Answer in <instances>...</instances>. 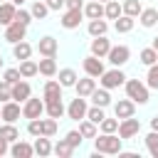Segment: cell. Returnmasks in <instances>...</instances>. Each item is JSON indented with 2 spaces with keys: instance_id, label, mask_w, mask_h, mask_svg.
Segmentation results:
<instances>
[{
  "instance_id": "obj_25",
  "label": "cell",
  "mask_w": 158,
  "mask_h": 158,
  "mask_svg": "<svg viewBox=\"0 0 158 158\" xmlns=\"http://www.w3.org/2000/svg\"><path fill=\"white\" fill-rule=\"evenodd\" d=\"M133 27H136V17H131V15H121V17L114 20V30L118 35H128Z\"/></svg>"
},
{
  "instance_id": "obj_49",
  "label": "cell",
  "mask_w": 158,
  "mask_h": 158,
  "mask_svg": "<svg viewBox=\"0 0 158 158\" xmlns=\"http://www.w3.org/2000/svg\"><path fill=\"white\" fill-rule=\"evenodd\" d=\"M7 153H10V143L0 136V158H2V156H7Z\"/></svg>"
},
{
  "instance_id": "obj_13",
  "label": "cell",
  "mask_w": 158,
  "mask_h": 158,
  "mask_svg": "<svg viewBox=\"0 0 158 158\" xmlns=\"http://www.w3.org/2000/svg\"><path fill=\"white\" fill-rule=\"evenodd\" d=\"M62 91H64V86L59 84V79H47L44 81V86H42V99H44V104L47 101H54V99H64L62 96Z\"/></svg>"
},
{
  "instance_id": "obj_37",
  "label": "cell",
  "mask_w": 158,
  "mask_h": 158,
  "mask_svg": "<svg viewBox=\"0 0 158 158\" xmlns=\"http://www.w3.org/2000/svg\"><path fill=\"white\" fill-rule=\"evenodd\" d=\"M30 12H32V17H35V20H44L52 10L47 7V2H44V0H35V2H32V7H30Z\"/></svg>"
},
{
  "instance_id": "obj_35",
  "label": "cell",
  "mask_w": 158,
  "mask_h": 158,
  "mask_svg": "<svg viewBox=\"0 0 158 158\" xmlns=\"http://www.w3.org/2000/svg\"><path fill=\"white\" fill-rule=\"evenodd\" d=\"M138 59H141L143 67H151V64L158 62V49H156V47H143V49L138 52Z\"/></svg>"
},
{
  "instance_id": "obj_16",
  "label": "cell",
  "mask_w": 158,
  "mask_h": 158,
  "mask_svg": "<svg viewBox=\"0 0 158 158\" xmlns=\"http://www.w3.org/2000/svg\"><path fill=\"white\" fill-rule=\"evenodd\" d=\"M94 89H96V79H94V77H89V74H84V77H81V79H77V84H74L77 96H84V99H89Z\"/></svg>"
},
{
  "instance_id": "obj_14",
  "label": "cell",
  "mask_w": 158,
  "mask_h": 158,
  "mask_svg": "<svg viewBox=\"0 0 158 158\" xmlns=\"http://www.w3.org/2000/svg\"><path fill=\"white\" fill-rule=\"evenodd\" d=\"M109 49H111V40H109L106 35H101V37H91V42H89V52H91V54L106 59Z\"/></svg>"
},
{
  "instance_id": "obj_27",
  "label": "cell",
  "mask_w": 158,
  "mask_h": 158,
  "mask_svg": "<svg viewBox=\"0 0 158 158\" xmlns=\"http://www.w3.org/2000/svg\"><path fill=\"white\" fill-rule=\"evenodd\" d=\"M32 52H35V47H32L30 42H25V40L12 44V57H15L17 62H22V59H30V57H32Z\"/></svg>"
},
{
  "instance_id": "obj_41",
  "label": "cell",
  "mask_w": 158,
  "mask_h": 158,
  "mask_svg": "<svg viewBox=\"0 0 158 158\" xmlns=\"http://www.w3.org/2000/svg\"><path fill=\"white\" fill-rule=\"evenodd\" d=\"M57 118H52V116H47V118H42V136H57Z\"/></svg>"
},
{
  "instance_id": "obj_51",
  "label": "cell",
  "mask_w": 158,
  "mask_h": 158,
  "mask_svg": "<svg viewBox=\"0 0 158 158\" xmlns=\"http://www.w3.org/2000/svg\"><path fill=\"white\" fill-rule=\"evenodd\" d=\"M151 131H158V114L151 118Z\"/></svg>"
},
{
  "instance_id": "obj_18",
  "label": "cell",
  "mask_w": 158,
  "mask_h": 158,
  "mask_svg": "<svg viewBox=\"0 0 158 158\" xmlns=\"http://www.w3.org/2000/svg\"><path fill=\"white\" fill-rule=\"evenodd\" d=\"M15 15H17V5L12 0L0 2V27H7L10 22H15Z\"/></svg>"
},
{
  "instance_id": "obj_15",
  "label": "cell",
  "mask_w": 158,
  "mask_h": 158,
  "mask_svg": "<svg viewBox=\"0 0 158 158\" xmlns=\"http://www.w3.org/2000/svg\"><path fill=\"white\" fill-rule=\"evenodd\" d=\"M136 114V101H131L128 96L126 99H118L116 104H114V116L121 121V118H128V116H133Z\"/></svg>"
},
{
  "instance_id": "obj_56",
  "label": "cell",
  "mask_w": 158,
  "mask_h": 158,
  "mask_svg": "<svg viewBox=\"0 0 158 158\" xmlns=\"http://www.w3.org/2000/svg\"><path fill=\"white\" fill-rule=\"evenodd\" d=\"M0 121H2V114H0Z\"/></svg>"
},
{
  "instance_id": "obj_31",
  "label": "cell",
  "mask_w": 158,
  "mask_h": 158,
  "mask_svg": "<svg viewBox=\"0 0 158 158\" xmlns=\"http://www.w3.org/2000/svg\"><path fill=\"white\" fill-rule=\"evenodd\" d=\"M121 15H123V5H121L118 0L104 2V17H106V20H116V17H121Z\"/></svg>"
},
{
  "instance_id": "obj_33",
  "label": "cell",
  "mask_w": 158,
  "mask_h": 158,
  "mask_svg": "<svg viewBox=\"0 0 158 158\" xmlns=\"http://www.w3.org/2000/svg\"><path fill=\"white\" fill-rule=\"evenodd\" d=\"M0 136H2L7 143H15V141L20 138V128H17L15 123H5V121H2V123H0Z\"/></svg>"
},
{
  "instance_id": "obj_39",
  "label": "cell",
  "mask_w": 158,
  "mask_h": 158,
  "mask_svg": "<svg viewBox=\"0 0 158 158\" xmlns=\"http://www.w3.org/2000/svg\"><path fill=\"white\" fill-rule=\"evenodd\" d=\"M146 148H148V153L153 156V158H158V131H151V133H146Z\"/></svg>"
},
{
  "instance_id": "obj_45",
  "label": "cell",
  "mask_w": 158,
  "mask_h": 158,
  "mask_svg": "<svg viewBox=\"0 0 158 158\" xmlns=\"http://www.w3.org/2000/svg\"><path fill=\"white\" fill-rule=\"evenodd\" d=\"M10 99H12V84L5 81V79H0V104H5Z\"/></svg>"
},
{
  "instance_id": "obj_44",
  "label": "cell",
  "mask_w": 158,
  "mask_h": 158,
  "mask_svg": "<svg viewBox=\"0 0 158 158\" xmlns=\"http://www.w3.org/2000/svg\"><path fill=\"white\" fill-rule=\"evenodd\" d=\"M15 20H17V22H22L25 27H30V25L35 22L32 12H30V10H25V7H17V15H15Z\"/></svg>"
},
{
  "instance_id": "obj_21",
  "label": "cell",
  "mask_w": 158,
  "mask_h": 158,
  "mask_svg": "<svg viewBox=\"0 0 158 158\" xmlns=\"http://www.w3.org/2000/svg\"><path fill=\"white\" fill-rule=\"evenodd\" d=\"M44 114L59 121L62 116H67V106H64L62 99H54V101H47V104H44Z\"/></svg>"
},
{
  "instance_id": "obj_19",
  "label": "cell",
  "mask_w": 158,
  "mask_h": 158,
  "mask_svg": "<svg viewBox=\"0 0 158 158\" xmlns=\"http://www.w3.org/2000/svg\"><path fill=\"white\" fill-rule=\"evenodd\" d=\"M30 96H32V86H30V81H27V79H20L17 84H12V99H15V101L25 104Z\"/></svg>"
},
{
  "instance_id": "obj_57",
  "label": "cell",
  "mask_w": 158,
  "mask_h": 158,
  "mask_svg": "<svg viewBox=\"0 0 158 158\" xmlns=\"http://www.w3.org/2000/svg\"><path fill=\"white\" fill-rule=\"evenodd\" d=\"M0 2H5V0H0Z\"/></svg>"
},
{
  "instance_id": "obj_52",
  "label": "cell",
  "mask_w": 158,
  "mask_h": 158,
  "mask_svg": "<svg viewBox=\"0 0 158 158\" xmlns=\"http://www.w3.org/2000/svg\"><path fill=\"white\" fill-rule=\"evenodd\" d=\"M151 47H156V49H158V35L153 37V42H151Z\"/></svg>"
},
{
  "instance_id": "obj_50",
  "label": "cell",
  "mask_w": 158,
  "mask_h": 158,
  "mask_svg": "<svg viewBox=\"0 0 158 158\" xmlns=\"http://www.w3.org/2000/svg\"><path fill=\"white\" fill-rule=\"evenodd\" d=\"M64 7H84V0H64Z\"/></svg>"
},
{
  "instance_id": "obj_8",
  "label": "cell",
  "mask_w": 158,
  "mask_h": 158,
  "mask_svg": "<svg viewBox=\"0 0 158 158\" xmlns=\"http://www.w3.org/2000/svg\"><path fill=\"white\" fill-rule=\"evenodd\" d=\"M106 59H109V64H111V67H123V64L131 59V49H128L126 44H111V49H109Z\"/></svg>"
},
{
  "instance_id": "obj_38",
  "label": "cell",
  "mask_w": 158,
  "mask_h": 158,
  "mask_svg": "<svg viewBox=\"0 0 158 158\" xmlns=\"http://www.w3.org/2000/svg\"><path fill=\"white\" fill-rule=\"evenodd\" d=\"M86 118H89V121H94V123L99 126V123L106 118V109H104V106H94V104H91V106H89V111H86Z\"/></svg>"
},
{
  "instance_id": "obj_5",
  "label": "cell",
  "mask_w": 158,
  "mask_h": 158,
  "mask_svg": "<svg viewBox=\"0 0 158 158\" xmlns=\"http://www.w3.org/2000/svg\"><path fill=\"white\" fill-rule=\"evenodd\" d=\"M81 69H84V74H89V77H94V79H99V77L106 72L104 59H101V57H96V54H91V52L81 59Z\"/></svg>"
},
{
  "instance_id": "obj_47",
  "label": "cell",
  "mask_w": 158,
  "mask_h": 158,
  "mask_svg": "<svg viewBox=\"0 0 158 158\" xmlns=\"http://www.w3.org/2000/svg\"><path fill=\"white\" fill-rule=\"evenodd\" d=\"M64 138H67V141H69L74 148H79V146L84 143V136L79 133V128H72V131H67V136H64Z\"/></svg>"
},
{
  "instance_id": "obj_32",
  "label": "cell",
  "mask_w": 158,
  "mask_h": 158,
  "mask_svg": "<svg viewBox=\"0 0 158 158\" xmlns=\"http://www.w3.org/2000/svg\"><path fill=\"white\" fill-rule=\"evenodd\" d=\"M52 153H54L57 158H69V156L74 153V146H72L67 138H59V141L52 146Z\"/></svg>"
},
{
  "instance_id": "obj_26",
  "label": "cell",
  "mask_w": 158,
  "mask_h": 158,
  "mask_svg": "<svg viewBox=\"0 0 158 158\" xmlns=\"http://www.w3.org/2000/svg\"><path fill=\"white\" fill-rule=\"evenodd\" d=\"M86 32H89L91 37H101V35H106V32H109V22H106V17L89 20V25H86Z\"/></svg>"
},
{
  "instance_id": "obj_29",
  "label": "cell",
  "mask_w": 158,
  "mask_h": 158,
  "mask_svg": "<svg viewBox=\"0 0 158 158\" xmlns=\"http://www.w3.org/2000/svg\"><path fill=\"white\" fill-rule=\"evenodd\" d=\"M37 64H40V74H42V77H47V79H49V77H57V72H59V69H57V59H54V57H42Z\"/></svg>"
},
{
  "instance_id": "obj_20",
  "label": "cell",
  "mask_w": 158,
  "mask_h": 158,
  "mask_svg": "<svg viewBox=\"0 0 158 158\" xmlns=\"http://www.w3.org/2000/svg\"><path fill=\"white\" fill-rule=\"evenodd\" d=\"M89 101L94 104V106H111V91L109 89H104V86H96L94 91H91V96H89Z\"/></svg>"
},
{
  "instance_id": "obj_55",
  "label": "cell",
  "mask_w": 158,
  "mask_h": 158,
  "mask_svg": "<svg viewBox=\"0 0 158 158\" xmlns=\"http://www.w3.org/2000/svg\"><path fill=\"white\" fill-rule=\"evenodd\" d=\"M101 2H109V0H101Z\"/></svg>"
},
{
  "instance_id": "obj_30",
  "label": "cell",
  "mask_w": 158,
  "mask_h": 158,
  "mask_svg": "<svg viewBox=\"0 0 158 158\" xmlns=\"http://www.w3.org/2000/svg\"><path fill=\"white\" fill-rule=\"evenodd\" d=\"M17 69H20V74H22V79H32V77L40 74V64H37L35 59H22Z\"/></svg>"
},
{
  "instance_id": "obj_17",
  "label": "cell",
  "mask_w": 158,
  "mask_h": 158,
  "mask_svg": "<svg viewBox=\"0 0 158 158\" xmlns=\"http://www.w3.org/2000/svg\"><path fill=\"white\" fill-rule=\"evenodd\" d=\"M10 156H12V158H32V156H35V146L17 138L15 143H10Z\"/></svg>"
},
{
  "instance_id": "obj_24",
  "label": "cell",
  "mask_w": 158,
  "mask_h": 158,
  "mask_svg": "<svg viewBox=\"0 0 158 158\" xmlns=\"http://www.w3.org/2000/svg\"><path fill=\"white\" fill-rule=\"evenodd\" d=\"M84 17H86V20L104 17V2H101V0H89V2H84Z\"/></svg>"
},
{
  "instance_id": "obj_34",
  "label": "cell",
  "mask_w": 158,
  "mask_h": 158,
  "mask_svg": "<svg viewBox=\"0 0 158 158\" xmlns=\"http://www.w3.org/2000/svg\"><path fill=\"white\" fill-rule=\"evenodd\" d=\"M79 133H81L84 138H96V136H99V126H96L94 121H89V118H81V121H79Z\"/></svg>"
},
{
  "instance_id": "obj_3",
  "label": "cell",
  "mask_w": 158,
  "mask_h": 158,
  "mask_svg": "<svg viewBox=\"0 0 158 158\" xmlns=\"http://www.w3.org/2000/svg\"><path fill=\"white\" fill-rule=\"evenodd\" d=\"M126 74H123V69L121 67H111V69H106L101 77H99V86H104V89H109V91H114V89H118V86H123L126 84Z\"/></svg>"
},
{
  "instance_id": "obj_42",
  "label": "cell",
  "mask_w": 158,
  "mask_h": 158,
  "mask_svg": "<svg viewBox=\"0 0 158 158\" xmlns=\"http://www.w3.org/2000/svg\"><path fill=\"white\" fill-rule=\"evenodd\" d=\"M146 84H148V89H158V62L148 67V72H146Z\"/></svg>"
},
{
  "instance_id": "obj_48",
  "label": "cell",
  "mask_w": 158,
  "mask_h": 158,
  "mask_svg": "<svg viewBox=\"0 0 158 158\" xmlns=\"http://www.w3.org/2000/svg\"><path fill=\"white\" fill-rule=\"evenodd\" d=\"M44 2H47V7L52 12H62L64 10V0H44Z\"/></svg>"
},
{
  "instance_id": "obj_22",
  "label": "cell",
  "mask_w": 158,
  "mask_h": 158,
  "mask_svg": "<svg viewBox=\"0 0 158 158\" xmlns=\"http://www.w3.org/2000/svg\"><path fill=\"white\" fill-rule=\"evenodd\" d=\"M35 156H40V158H47V156H52V141H49V136H37L35 138Z\"/></svg>"
},
{
  "instance_id": "obj_2",
  "label": "cell",
  "mask_w": 158,
  "mask_h": 158,
  "mask_svg": "<svg viewBox=\"0 0 158 158\" xmlns=\"http://www.w3.org/2000/svg\"><path fill=\"white\" fill-rule=\"evenodd\" d=\"M123 91H126V96H128L131 101H136L138 106H146V104L151 101V89H148V84L141 81V79H126Z\"/></svg>"
},
{
  "instance_id": "obj_54",
  "label": "cell",
  "mask_w": 158,
  "mask_h": 158,
  "mask_svg": "<svg viewBox=\"0 0 158 158\" xmlns=\"http://www.w3.org/2000/svg\"><path fill=\"white\" fill-rule=\"evenodd\" d=\"M2 67H5V59H2V54H0V69H2Z\"/></svg>"
},
{
  "instance_id": "obj_43",
  "label": "cell",
  "mask_w": 158,
  "mask_h": 158,
  "mask_svg": "<svg viewBox=\"0 0 158 158\" xmlns=\"http://www.w3.org/2000/svg\"><path fill=\"white\" fill-rule=\"evenodd\" d=\"M2 79L10 81V84H17V81L22 79V74H20L17 67H7V69H2Z\"/></svg>"
},
{
  "instance_id": "obj_53",
  "label": "cell",
  "mask_w": 158,
  "mask_h": 158,
  "mask_svg": "<svg viewBox=\"0 0 158 158\" xmlns=\"http://www.w3.org/2000/svg\"><path fill=\"white\" fill-rule=\"evenodd\" d=\"M12 2H15L17 7H22V2H25V0H12Z\"/></svg>"
},
{
  "instance_id": "obj_1",
  "label": "cell",
  "mask_w": 158,
  "mask_h": 158,
  "mask_svg": "<svg viewBox=\"0 0 158 158\" xmlns=\"http://www.w3.org/2000/svg\"><path fill=\"white\" fill-rule=\"evenodd\" d=\"M94 151H99L104 156H118L123 151V138L118 133H101L94 138Z\"/></svg>"
},
{
  "instance_id": "obj_9",
  "label": "cell",
  "mask_w": 158,
  "mask_h": 158,
  "mask_svg": "<svg viewBox=\"0 0 158 158\" xmlns=\"http://www.w3.org/2000/svg\"><path fill=\"white\" fill-rule=\"evenodd\" d=\"M138 133H141V121H138V118L128 116V118H121V121H118V136H121L123 141H131V138H136Z\"/></svg>"
},
{
  "instance_id": "obj_12",
  "label": "cell",
  "mask_w": 158,
  "mask_h": 158,
  "mask_svg": "<svg viewBox=\"0 0 158 158\" xmlns=\"http://www.w3.org/2000/svg\"><path fill=\"white\" fill-rule=\"evenodd\" d=\"M35 49L40 52V57H57V52H59V42H57L52 35H44V37H40V42H37Z\"/></svg>"
},
{
  "instance_id": "obj_10",
  "label": "cell",
  "mask_w": 158,
  "mask_h": 158,
  "mask_svg": "<svg viewBox=\"0 0 158 158\" xmlns=\"http://www.w3.org/2000/svg\"><path fill=\"white\" fill-rule=\"evenodd\" d=\"M2 37H5V42H10V44H15V42H22V40H27V27L22 25V22H10L7 27H5V32H2Z\"/></svg>"
},
{
  "instance_id": "obj_11",
  "label": "cell",
  "mask_w": 158,
  "mask_h": 158,
  "mask_svg": "<svg viewBox=\"0 0 158 158\" xmlns=\"http://www.w3.org/2000/svg\"><path fill=\"white\" fill-rule=\"evenodd\" d=\"M0 114H2V121H5V123H15V121L22 116V104L15 101V99H10V101H5V104L0 106Z\"/></svg>"
},
{
  "instance_id": "obj_4",
  "label": "cell",
  "mask_w": 158,
  "mask_h": 158,
  "mask_svg": "<svg viewBox=\"0 0 158 158\" xmlns=\"http://www.w3.org/2000/svg\"><path fill=\"white\" fill-rule=\"evenodd\" d=\"M81 20H84V7H64L62 17H59V25L64 30H79Z\"/></svg>"
},
{
  "instance_id": "obj_28",
  "label": "cell",
  "mask_w": 158,
  "mask_h": 158,
  "mask_svg": "<svg viewBox=\"0 0 158 158\" xmlns=\"http://www.w3.org/2000/svg\"><path fill=\"white\" fill-rule=\"evenodd\" d=\"M57 77H59V84H62L64 89H74V84H77V79H79V74H77L72 67L59 69V72H57Z\"/></svg>"
},
{
  "instance_id": "obj_6",
  "label": "cell",
  "mask_w": 158,
  "mask_h": 158,
  "mask_svg": "<svg viewBox=\"0 0 158 158\" xmlns=\"http://www.w3.org/2000/svg\"><path fill=\"white\" fill-rule=\"evenodd\" d=\"M42 114H44V99H40V96H30L25 104H22V118H42Z\"/></svg>"
},
{
  "instance_id": "obj_23",
  "label": "cell",
  "mask_w": 158,
  "mask_h": 158,
  "mask_svg": "<svg viewBox=\"0 0 158 158\" xmlns=\"http://www.w3.org/2000/svg\"><path fill=\"white\" fill-rule=\"evenodd\" d=\"M138 25L146 27V30L156 27V25H158V10H156V7H143V12L138 15Z\"/></svg>"
},
{
  "instance_id": "obj_40",
  "label": "cell",
  "mask_w": 158,
  "mask_h": 158,
  "mask_svg": "<svg viewBox=\"0 0 158 158\" xmlns=\"http://www.w3.org/2000/svg\"><path fill=\"white\" fill-rule=\"evenodd\" d=\"M99 131H101V133H118V118H116V116H114V118L106 116V118L99 123Z\"/></svg>"
},
{
  "instance_id": "obj_46",
  "label": "cell",
  "mask_w": 158,
  "mask_h": 158,
  "mask_svg": "<svg viewBox=\"0 0 158 158\" xmlns=\"http://www.w3.org/2000/svg\"><path fill=\"white\" fill-rule=\"evenodd\" d=\"M27 133L35 136V138L42 136V118H30V121H27Z\"/></svg>"
},
{
  "instance_id": "obj_7",
  "label": "cell",
  "mask_w": 158,
  "mask_h": 158,
  "mask_svg": "<svg viewBox=\"0 0 158 158\" xmlns=\"http://www.w3.org/2000/svg\"><path fill=\"white\" fill-rule=\"evenodd\" d=\"M86 101H89V99H84V96L72 99V101L67 104V118H72V121L86 118V111H89V104H86Z\"/></svg>"
},
{
  "instance_id": "obj_36",
  "label": "cell",
  "mask_w": 158,
  "mask_h": 158,
  "mask_svg": "<svg viewBox=\"0 0 158 158\" xmlns=\"http://www.w3.org/2000/svg\"><path fill=\"white\" fill-rule=\"evenodd\" d=\"M121 5H123V15H131V17H136V20H138V15L143 12V2H141V0H123Z\"/></svg>"
}]
</instances>
